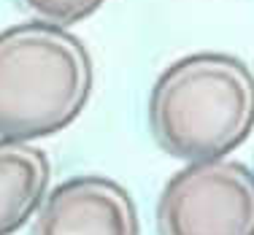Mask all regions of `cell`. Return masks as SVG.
<instances>
[{"label": "cell", "instance_id": "6da1fadb", "mask_svg": "<svg viewBox=\"0 0 254 235\" xmlns=\"http://www.w3.org/2000/svg\"><path fill=\"white\" fill-rule=\"evenodd\" d=\"M149 130L187 162L227 157L254 130V73L244 59L200 52L168 65L149 95Z\"/></svg>", "mask_w": 254, "mask_h": 235}, {"label": "cell", "instance_id": "7a4b0ae2", "mask_svg": "<svg viewBox=\"0 0 254 235\" xmlns=\"http://www.w3.org/2000/svg\"><path fill=\"white\" fill-rule=\"evenodd\" d=\"M92 95V57L65 27L22 22L0 33V138L65 130Z\"/></svg>", "mask_w": 254, "mask_h": 235}, {"label": "cell", "instance_id": "3957f363", "mask_svg": "<svg viewBox=\"0 0 254 235\" xmlns=\"http://www.w3.org/2000/svg\"><path fill=\"white\" fill-rule=\"evenodd\" d=\"M157 233L254 235V173L225 157L190 162L162 189Z\"/></svg>", "mask_w": 254, "mask_h": 235}, {"label": "cell", "instance_id": "277c9868", "mask_svg": "<svg viewBox=\"0 0 254 235\" xmlns=\"http://www.w3.org/2000/svg\"><path fill=\"white\" fill-rule=\"evenodd\" d=\"M30 235H141L130 192L106 176H73L46 192Z\"/></svg>", "mask_w": 254, "mask_h": 235}, {"label": "cell", "instance_id": "5b68a950", "mask_svg": "<svg viewBox=\"0 0 254 235\" xmlns=\"http://www.w3.org/2000/svg\"><path fill=\"white\" fill-rule=\"evenodd\" d=\"M49 157L27 141L0 138V235L35 216L49 189Z\"/></svg>", "mask_w": 254, "mask_h": 235}, {"label": "cell", "instance_id": "8992f818", "mask_svg": "<svg viewBox=\"0 0 254 235\" xmlns=\"http://www.w3.org/2000/svg\"><path fill=\"white\" fill-rule=\"evenodd\" d=\"M16 3L33 19L49 22V25H57V27H68L92 16L106 0H16Z\"/></svg>", "mask_w": 254, "mask_h": 235}]
</instances>
